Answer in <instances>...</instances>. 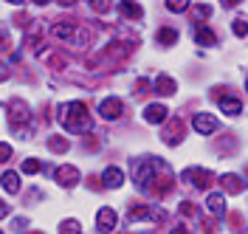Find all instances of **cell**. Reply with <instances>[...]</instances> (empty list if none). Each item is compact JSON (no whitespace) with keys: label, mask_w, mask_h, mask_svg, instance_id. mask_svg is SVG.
Returning a JSON list of instances; mask_svg holds the SVG:
<instances>
[{"label":"cell","mask_w":248,"mask_h":234,"mask_svg":"<svg viewBox=\"0 0 248 234\" xmlns=\"http://www.w3.org/2000/svg\"><path fill=\"white\" fill-rule=\"evenodd\" d=\"M12 158V144H6V141H0V164H6Z\"/></svg>","instance_id":"27"},{"label":"cell","mask_w":248,"mask_h":234,"mask_svg":"<svg viewBox=\"0 0 248 234\" xmlns=\"http://www.w3.org/2000/svg\"><path fill=\"white\" fill-rule=\"evenodd\" d=\"M116 223H119V218H116V212H113L110 206H102V209L96 212V226H99V232L110 234L116 229Z\"/></svg>","instance_id":"6"},{"label":"cell","mask_w":248,"mask_h":234,"mask_svg":"<svg viewBox=\"0 0 248 234\" xmlns=\"http://www.w3.org/2000/svg\"><path fill=\"white\" fill-rule=\"evenodd\" d=\"M192 127L201 133V136H212L217 130V119L212 113H195V119H192Z\"/></svg>","instance_id":"7"},{"label":"cell","mask_w":248,"mask_h":234,"mask_svg":"<svg viewBox=\"0 0 248 234\" xmlns=\"http://www.w3.org/2000/svg\"><path fill=\"white\" fill-rule=\"evenodd\" d=\"M155 40H158L161 46H175V43H178V31H175V29H158Z\"/></svg>","instance_id":"18"},{"label":"cell","mask_w":248,"mask_h":234,"mask_svg":"<svg viewBox=\"0 0 248 234\" xmlns=\"http://www.w3.org/2000/svg\"><path fill=\"white\" fill-rule=\"evenodd\" d=\"M232 29H234V34H237V37H246V34H248V23H246V20H234Z\"/></svg>","instance_id":"26"},{"label":"cell","mask_w":248,"mask_h":234,"mask_svg":"<svg viewBox=\"0 0 248 234\" xmlns=\"http://www.w3.org/2000/svg\"><path fill=\"white\" fill-rule=\"evenodd\" d=\"M102 184L108 189H119L124 184V172L119 167H108V170L102 172Z\"/></svg>","instance_id":"10"},{"label":"cell","mask_w":248,"mask_h":234,"mask_svg":"<svg viewBox=\"0 0 248 234\" xmlns=\"http://www.w3.org/2000/svg\"><path fill=\"white\" fill-rule=\"evenodd\" d=\"M195 40H198V46H217L215 31L209 26H203V23H198V29H195Z\"/></svg>","instance_id":"15"},{"label":"cell","mask_w":248,"mask_h":234,"mask_svg":"<svg viewBox=\"0 0 248 234\" xmlns=\"http://www.w3.org/2000/svg\"><path fill=\"white\" fill-rule=\"evenodd\" d=\"M153 88H155V94H161V96H172L175 91H178V82L172 77H167V74H158L153 82Z\"/></svg>","instance_id":"8"},{"label":"cell","mask_w":248,"mask_h":234,"mask_svg":"<svg viewBox=\"0 0 248 234\" xmlns=\"http://www.w3.org/2000/svg\"><path fill=\"white\" fill-rule=\"evenodd\" d=\"M189 6H192V0H167V9H170V12H175V15L186 12Z\"/></svg>","instance_id":"22"},{"label":"cell","mask_w":248,"mask_h":234,"mask_svg":"<svg viewBox=\"0 0 248 234\" xmlns=\"http://www.w3.org/2000/svg\"><path fill=\"white\" fill-rule=\"evenodd\" d=\"M48 147H51L54 153H68V147H71V144H68V139H60V136H51V139H48Z\"/></svg>","instance_id":"21"},{"label":"cell","mask_w":248,"mask_h":234,"mask_svg":"<svg viewBox=\"0 0 248 234\" xmlns=\"http://www.w3.org/2000/svg\"><path fill=\"white\" fill-rule=\"evenodd\" d=\"M60 234H82V226H79V220H62L60 223Z\"/></svg>","instance_id":"20"},{"label":"cell","mask_w":248,"mask_h":234,"mask_svg":"<svg viewBox=\"0 0 248 234\" xmlns=\"http://www.w3.org/2000/svg\"><path fill=\"white\" fill-rule=\"evenodd\" d=\"M40 170H43V164H40L37 158H26V161H23V172H26V175H34V172H40Z\"/></svg>","instance_id":"24"},{"label":"cell","mask_w":248,"mask_h":234,"mask_svg":"<svg viewBox=\"0 0 248 234\" xmlns=\"http://www.w3.org/2000/svg\"><path fill=\"white\" fill-rule=\"evenodd\" d=\"M195 15L201 17H212V6H209V3H198V6H195Z\"/></svg>","instance_id":"28"},{"label":"cell","mask_w":248,"mask_h":234,"mask_svg":"<svg viewBox=\"0 0 248 234\" xmlns=\"http://www.w3.org/2000/svg\"><path fill=\"white\" fill-rule=\"evenodd\" d=\"M246 88H248V79H246Z\"/></svg>","instance_id":"38"},{"label":"cell","mask_w":248,"mask_h":234,"mask_svg":"<svg viewBox=\"0 0 248 234\" xmlns=\"http://www.w3.org/2000/svg\"><path fill=\"white\" fill-rule=\"evenodd\" d=\"M220 187L226 189L229 195H237V192L246 189V181H243L240 175H220Z\"/></svg>","instance_id":"11"},{"label":"cell","mask_w":248,"mask_h":234,"mask_svg":"<svg viewBox=\"0 0 248 234\" xmlns=\"http://www.w3.org/2000/svg\"><path fill=\"white\" fill-rule=\"evenodd\" d=\"M54 178H57V184L65 189H71V187H77L79 184V170L77 167H71V164H62L60 170L54 172Z\"/></svg>","instance_id":"4"},{"label":"cell","mask_w":248,"mask_h":234,"mask_svg":"<svg viewBox=\"0 0 248 234\" xmlns=\"http://www.w3.org/2000/svg\"><path fill=\"white\" fill-rule=\"evenodd\" d=\"M99 113H102V119H108V122H116V119H119V116L124 113L122 99H116V96H110V99H105V102L99 105Z\"/></svg>","instance_id":"5"},{"label":"cell","mask_w":248,"mask_h":234,"mask_svg":"<svg viewBox=\"0 0 248 234\" xmlns=\"http://www.w3.org/2000/svg\"><path fill=\"white\" fill-rule=\"evenodd\" d=\"M54 37L57 40H74V34H77V26L74 23H65V20H60V23H54Z\"/></svg>","instance_id":"16"},{"label":"cell","mask_w":248,"mask_h":234,"mask_svg":"<svg viewBox=\"0 0 248 234\" xmlns=\"http://www.w3.org/2000/svg\"><path fill=\"white\" fill-rule=\"evenodd\" d=\"M220 110L226 116H240L243 113V102L237 96H220Z\"/></svg>","instance_id":"12"},{"label":"cell","mask_w":248,"mask_h":234,"mask_svg":"<svg viewBox=\"0 0 248 234\" xmlns=\"http://www.w3.org/2000/svg\"><path fill=\"white\" fill-rule=\"evenodd\" d=\"M60 122H62V127H65L68 133H88V130L93 127L85 102H68V105H60Z\"/></svg>","instance_id":"2"},{"label":"cell","mask_w":248,"mask_h":234,"mask_svg":"<svg viewBox=\"0 0 248 234\" xmlns=\"http://www.w3.org/2000/svg\"><path fill=\"white\" fill-rule=\"evenodd\" d=\"M172 234H189V232H186V226H178V229H172Z\"/></svg>","instance_id":"34"},{"label":"cell","mask_w":248,"mask_h":234,"mask_svg":"<svg viewBox=\"0 0 248 234\" xmlns=\"http://www.w3.org/2000/svg\"><path fill=\"white\" fill-rule=\"evenodd\" d=\"M184 181H189L192 187L198 189H206L209 184H212V172L203 170V167H189V170H184V175H181Z\"/></svg>","instance_id":"3"},{"label":"cell","mask_w":248,"mask_h":234,"mask_svg":"<svg viewBox=\"0 0 248 234\" xmlns=\"http://www.w3.org/2000/svg\"><path fill=\"white\" fill-rule=\"evenodd\" d=\"M91 9L96 15H108L110 9H113V3L110 0H91Z\"/></svg>","instance_id":"23"},{"label":"cell","mask_w":248,"mask_h":234,"mask_svg":"<svg viewBox=\"0 0 248 234\" xmlns=\"http://www.w3.org/2000/svg\"><path fill=\"white\" fill-rule=\"evenodd\" d=\"M34 234H37V232H34Z\"/></svg>","instance_id":"39"},{"label":"cell","mask_w":248,"mask_h":234,"mask_svg":"<svg viewBox=\"0 0 248 234\" xmlns=\"http://www.w3.org/2000/svg\"><path fill=\"white\" fill-rule=\"evenodd\" d=\"M133 181L141 192H153L155 189V181H158V172L167 170V164H161L158 158H136L133 161Z\"/></svg>","instance_id":"1"},{"label":"cell","mask_w":248,"mask_h":234,"mask_svg":"<svg viewBox=\"0 0 248 234\" xmlns=\"http://www.w3.org/2000/svg\"><path fill=\"white\" fill-rule=\"evenodd\" d=\"M206 209H209L212 215H217V218H223V215H226V198H223L220 192H212V195L206 198Z\"/></svg>","instance_id":"13"},{"label":"cell","mask_w":248,"mask_h":234,"mask_svg":"<svg viewBox=\"0 0 248 234\" xmlns=\"http://www.w3.org/2000/svg\"><path fill=\"white\" fill-rule=\"evenodd\" d=\"M31 3H37V6H46L48 0H31Z\"/></svg>","instance_id":"36"},{"label":"cell","mask_w":248,"mask_h":234,"mask_svg":"<svg viewBox=\"0 0 248 234\" xmlns=\"http://www.w3.org/2000/svg\"><path fill=\"white\" fill-rule=\"evenodd\" d=\"M57 3H60V6H65V9H71V6H74L77 0H57Z\"/></svg>","instance_id":"32"},{"label":"cell","mask_w":248,"mask_h":234,"mask_svg":"<svg viewBox=\"0 0 248 234\" xmlns=\"http://www.w3.org/2000/svg\"><path fill=\"white\" fill-rule=\"evenodd\" d=\"M223 3H226V6H240L243 0H223Z\"/></svg>","instance_id":"35"},{"label":"cell","mask_w":248,"mask_h":234,"mask_svg":"<svg viewBox=\"0 0 248 234\" xmlns=\"http://www.w3.org/2000/svg\"><path fill=\"white\" fill-rule=\"evenodd\" d=\"M164 141H167V144H178V141H181V122L172 125V130L164 136Z\"/></svg>","instance_id":"25"},{"label":"cell","mask_w":248,"mask_h":234,"mask_svg":"<svg viewBox=\"0 0 248 234\" xmlns=\"http://www.w3.org/2000/svg\"><path fill=\"white\" fill-rule=\"evenodd\" d=\"M9 212H12V209H9V203H3V201H0V220H3V218H9Z\"/></svg>","instance_id":"31"},{"label":"cell","mask_w":248,"mask_h":234,"mask_svg":"<svg viewBox=\"0 0 248 234\" xmlns=\"http://www.w3.org/2000/svg\"><path fill=\"white\" fill-rule=\"evenodd\" d=\"M0 184H3V189H6L9 195H17V192H20V175H17L15 170L3 172V178H0Z\"/></svg>","instance_id":"17"},{"label":"cell","mask_w":248,"mask_h":234,"mask_svg":"<svg viewBox=\"0 0 248 234\" xmlns=\"http://www.w3.org/2000/svg\"><path fill=\"white\" fill-rule=\"evenodd\" d=\"M167 116H170V110L164 108V105H147V110H144V119L150 125H164Z\"/></svg>","instance_id":"9"},{"label":"cell","mask_w":248,"mask_h":234,"mask_svg":"<svg viewBox=\"0 0 248 234\" xmlns=\"http://www.w3.org/2000/svg\"><path fill=\"white\" fill-rule=\"evenodd\" d=\"M3 79H9V71H6V65H0V82Z\"/></svg>","instance_id":"33"},{"label":"cell","mask_w":248,"mask_h":234,"mask_svg":"<svg viewBox=\"0 0 248 234\" xmlns=\"http://www.w3.org/2000/svg\"><path fill=\"white\" fill-rule=\"evenodd\" d=\"M119 12H122L127 20H141V15H144V9H141L136 0H122V3H119Z\"/></svg>","instance_id":"14"},{"label":"cell","mask_w":248,"mask_h":234,"mask_svg":"<svg viewBox=\"0 0 248 234\" xmlns=\"http://www.w3.org/2000/svg\"><path fill=\"white\" fill-rule=\"evenodd\" d=\"M147 88H150L147 79H139V82H136V94H147Z\"/></svg>","instance_id":"29"},{"label":"cell","mask_w":248,"mask_h":234,"mask_svg":"<svg viewBox=\"0 0 248 234\" xmlns=\"http://www.w3.org/2000/svg\"><path fill=\"white\" fill-rule=\"evenodd\" d=\"M0 234H3V232H0Z\"/></svg>","instance_id":"40"},{"label":"cell","mask_w":248,"mask_h":234,"mask_svg":"<svg viewBox=\"0 0 248 234\" xmlns=\"http://www.w3.org/2000/svg\"><path fill=\"white\" fill-rule=\"evenodd\" d=\"M12 119L20 122V125H23V122H29V108H26L23 102H12Z\"/></svg>","instance_id":"19"},{"label":"cell","mask_w":248,"mask_h":234,"mask_svg":"<svg viewBox=\"0 0 248 234\" xmlns=\"http://www.w3.org/2000/svg\"><path fill=\"white\" fill-rule=\"evenodd\" d=\"M181 215H195V206H192L189 201H184L181 203Z\"/></svg>","instance_id":"30"},{"label":"cell","mask_w":248,"mask_h":234,"mask_svg":"<svg viewBox=\"0 0 248 234\" xmlns=\"http://www.w3.org/2000/svg\"><path fill=\"white\" fill-rule=\"evenodd\" d=\"M6 3H15V6H20V3H23V0H6Z\"/></svg>","instance_id":"37"}]
</instances>
